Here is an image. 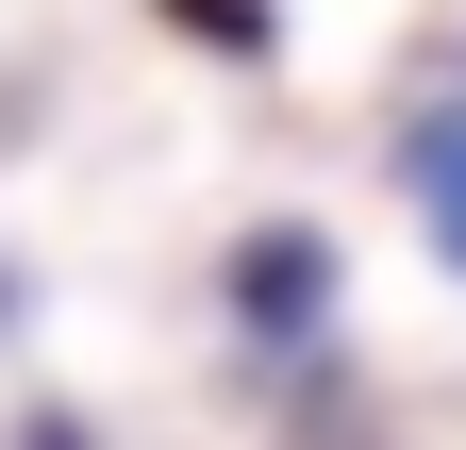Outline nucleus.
<instances>
[{
  "label": "nucleus",
  "instance_id": "obj_1",
  "mask_svg": "<svg viewBox=\"0 0 466 450\" xmlns=\"http://www.w3.org/2000/svg\"><path fill=\"white\" fill-rule=\"evenodd\" d=\"M333 301H350V251L317 234V217H250V234L217 251V317L250 333V351H317Z\"/></svg>",
  "mask_w": 466,
  "mask_h": 450
},
{
  "label": "nucleus",
  "instance_id": "obj_2",
  "mask_svg": "<svg viewBox=\"0 0 466 450\" xmlns=\"http://www.w3.org/2000/svg\"><path fill=\"white\" fill-rule=\"evenodd\" d=\"M400 200H417V251L466 284V84H433L417 118H400Z\"/></svg>",
  "mask_w": 466,
  "mask_h": 450
},
{
  "label": "nucleus",
  "instance_id": "obj_3",
  "mask_svg": "<svg viewBox=\"0 0 466 450\" xmlns=\"http://www.w3.org/2000/svg\"><path fill=\"white\" fill-rule=\"evenodd\" d=\"M150 17L184 50H217V67H267V50H283V0H150Z\"/></svg>",
  "mask_w": 466,
  "mask_h": 450
},
{
  "label": "nucleus",
  "instance_id": "obj_4",
  "mask_svg": "<svg viewBox=\"0 0 466 450\" xmlns=\"http://www.w3.org/2000/svg\"><path fill=\"white\" fill-rule=\"evenodd\" d=\"M17 450H100V417H67V401H34V417H17Z\"/></svg>",
  "mask_w": 466,
  "mask_h": 450
},
{
  "label": "nucleus",
  "instance_id": "obj_5",
  "mask_svg": "<svg viewBox=\"0 0 466 450\" xmlns=\"http://www.w3.org/2000/svg\"><path fill=\"white\" fill-rule=\"evenodd\" d=\"M17 317H34V284H17V267H0V333H17Z\"/></svg>",
  "mask_w": 466,
  "mask_h": 450
},
{
  "label": "nucleus",
  "instance_id": "obj_6",
  "mask_svg": "<svg viewBox=\"0 0 466 450\" xmlns=\"http://www.w3.org/2000/svg\"><path fill=\"white\" fill-rule=\"evenodd\" d=\"M333 450H367V434H333Z\"/></svg>",
  "mask_w": 466,
  "mask_h": 450
}]
</instances>
